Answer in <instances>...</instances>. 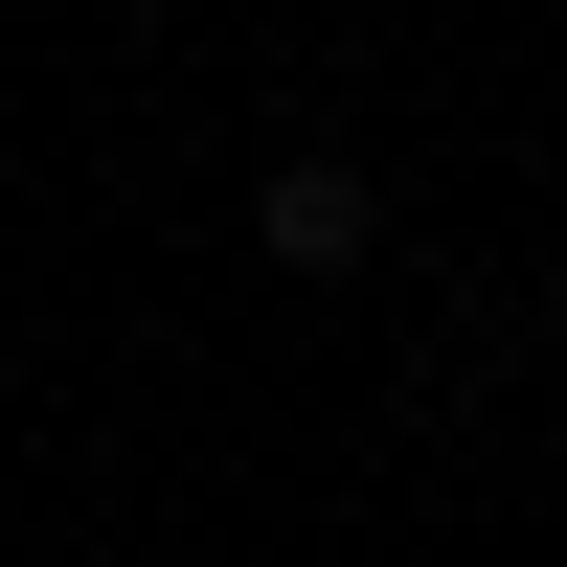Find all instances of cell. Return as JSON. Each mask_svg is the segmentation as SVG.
Segmentation results:
<instances>
[{"instance_id": "6da1fadb", "label": "cell", "mask_w": 567, "mask_h": 567, "mask_svg": "<svg viewBox=\"0 0 567 567\" xmlns=\"http://www.w3.org/2000/svg\"><path fill=\"white\" fill-rule=\"evenodd\" d=\"M272 272H363V227H386V205H363V159H272Z\"/></svg>"}]
</instances>
